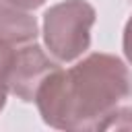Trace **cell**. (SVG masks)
<instances>
[{
	"mask_svg": "<svg viewBox=\"0 0 132 132\" xmlns=\"http://www.w3.org/2000/svg\"><path fill=\"white\" fill-rule=\"evenodd\" d=\"M132 80L111 54H91L70 70H54L35 95L43 122L60 130H99L103 120L130 97Z\"/></svg>",
	"mask_w": 132,
	"mask_h": 132,
	"instance_id": "6da1fadb",
	"label": "cell"
},
{
	"mask_svg": "<svg viewBox=\"0 0 132 132\" xmlns=\"http://www.w3.org/2000/svg\"><path fill=\"white\" fill-rule=\"evenodd\" d=\"M95 8L87 0H64L43 14V39L54 58L72 62L89 50Z\"/></svg>",
	"mask_w": 132,
	"mask_h": 132,
	"instance_id": "7a4b0ae2",
	"label": "cell"
},
{
	"mask_svg": "<svg viewBox=\"0 0 132 132\" xmlns=\"http://www.w3.org/2000/svg\"><path fill=\"white\" fill-rule=\"evenodd\" d=\"M58 68L60 66L50 60V56H45L39 45L25 43L21 50L14 52V60L8 72V91L19 99L31 103L35 101V95L43 80Z\"/></svg>",
	"mask_w": 132,
	"mask_h": 132,
	"instance_id": "3957f363",
	"label": "cell"
},
{
	"mask_svg": "<svg viewBox=\"0 0 132 132\" xmlns=\"http://www.w3.org/2000/svg\"><path fill=\"white\" fill-rule=\"evenodd\" d=\"M37 23L27 10L8 6L0 2V41L10 45H25L35 41Z\"/></svg>",
	"mask_w": 132,
	"mask_h": 132,
	"instance_id": "277c9868",
	"label": "cell"
},
{
	"mask_svg": "<svg viewBox=\"0 0 132 132\" xmlns=\"http://www.w3.org/2000/svg\"><path fill=\"white\" fill-rule=\"evenodd\" d=\"M132 130V107H116L101 124L99 130Z\"/></svg>",
	"mask_w": 132,
	"mask_h": 132,
	"instance_id": "5b68a950",
	"label": "cell"
},
{
	"mask_svg": "<svg viewBox=\"0 0 132 132\" xmlns=\"http://www.w3.org/2000/svg\"><path fill=\"white\" fill-rule=\"evenodd\" d=\"M6 93H8V66L0 62V111L6 103Z\"/></svg>",
	"mask_w": 132,
	"mask_h": 132,
	"instance_id": "8992f818",
	"label": "cell"
},
{
	"mask_svg": "<svg viewBox=\"0 0 132 132\" xmlns=\"http://www.w3.org/2000/svg\"><path fill=\"white\" fill-rule=\"evenodd\" d=\"M0 2L14 6V8H21V10H33V8H39L45 0H0Z\"/></svg>",
	"mask_w": 132,
	"mask_h": 132,
	"instance_id": "52a82bcc",
	"label": "cell"
},
{
	"mask_svg": "<svg viewBox=\"0 0 132 132\" xmlns=\"http://www.w3.org/2000/svg\"><path fill=\"white\" fill-rule=\"evenodd\" d=\"M124 54H126L128 62L132 64V16L128 19V23L124 27Z\"/></svg>",
	"mask_w": 132,
	"mask_h": 132,
	"instance_id": "ba28073f",
	"label": "cell"
}]
</instances>
